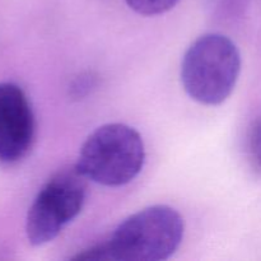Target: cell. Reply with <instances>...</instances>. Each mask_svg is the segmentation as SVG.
<instances>
[{
	"label": "cell",
	"instance_id": "obj_3",
	"mask_svg": "<svg viewBox=\"0 0 261 261\" xmlns=\"http://www.w3.org/2000/svg\"><path fill=\"white\" fill-rule=\"evenodd\" d=\"M145 147L134 127L112 122L97 127L79 150L75 168L98 185L119 188L132 182L144 167Z\"/></svg>",
	"mask_w": 261,
	"mask_h": 261
},
{
	"label": "cell",
	"instance_id": "obj_2",
	"mask_svg": "<svg viewBox=\"0 0 261 261\" xmlns=\"http://www.w3.org/2000/svg\"><path fill=\"white\" fill-rule=\"evenodd\" d=\"M241 73V55L236 43L221 33L196 38L181 61V83L191 99L205 106L223 103Z\"/></svg>",
	"mask_w": 261,
	"mask_h": 261
},
{
	"label": "cell",
	"instance_id": "obj_8",
	"mask_svg": "<svg viewBox=\"0 0 261 261\" xmlns=\"http://www.w3.org/2000/svg\"><path fill=\"white\" fill-rule=\"evenodd\" d=\"M94 87H96V76L91 73H83L71 82L70 96L76 99L83 98Z\"/></svg>",
	"mask_w": 261,
	"mask_h": 261
},
{
	"label": "cell",
	"instance_id": "obj_6",
	"mask_svg": "<svg viewBox=\"0 0 261 261\" xmlns=\"http://www.w3.org/2000/svg\"><path fill=\"white\" fill-rule=\"evenodd\" d=\"M130 9L145 17H153L168 12L180 0H125Z\"/></svg>",
	"mask_w": 261,
	"mask_h": 261
},
{
	"label": "cell",
	"instance_id": "obj_7",
	"mask_svg": "<svg viewBox=\"0 0 261 261\" xmlns=\"http://www.w3.org/2000/svg\"><path fill=\"white\" fill-rule=\"evenodd\" d=\"M247 149L251 162L257 170L261 171V117L252 124L250 129Z\"/></svg>",
	"mask_w": 261,
	"mask_h": 261
},
{
	"label": "cell",
	"instance_id": "obj_1",
	"mask_svg": "<svg viewBox=\"0 0 261 261\" xmlns=\"http://www.w3.org/2000/svg\"><path fill=\"white\" fill-rule=\"evenodd\" d=\"M185 232L181 214L152 205L127 217L110 237L73 257L76 261H162L180 247Z\"/></svg>",
	"mask_w": 261,
	"mask_h": 261
},
{
	"label": "cell",
	"instance_id": "obj_4",
	"mask_svg": "<svg viewBox=\"0 0 261 261\" xmlns=\"http://www.w3.org/2000/svg\"><path fill=\"white\" fill-rule=\"evenodd\" d=\"M86 180L74 167L58 171L43 184L25 218V234L32 246L54 241L81 214L87 196Z\"/></svg>",
	"mask_w": 261,
	"mask_h": 261
},
{
	"label": "cell",
	"instance_id": "obj_9",
	"mask_svg": "<svg viewBox=\"0 0 261 261\" xmlns=\"http://www.w3.org/2000/svg\"><path fill=\"white\" fill-rule=\"evenodd\" d=\"M242 0H206L208 8L218 17H227L240 7Z\"/></svg>",
	"mask_w": 261,
	"mask_h": 261
},
{
	"label": "cell",
	"instance_id": "obj_5",
	"mask_svg": "<svg viewBox=\"0 0 261 261\" xmlns=\"http://www.w3.org/2000/svg\"><path fill=\"white\" fill-rule=\"evenodd\" d=\"M35 138V114L25 92L15 83H0V163L24 160Z\"/></svg>",
	"mask_w": 261,
	"mask_h": 261
}]
</instances>
